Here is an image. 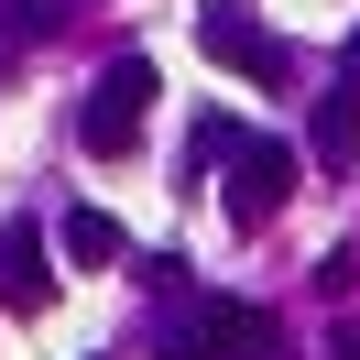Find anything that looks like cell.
<instances>
[{"label": "cell", "instance_id": "1", "mask_svg": "<svg viewBox=\"0 0 360 360\" xmlns=\"http://www.w3.org/2000/svg\"><path fill=\"white\" fill-rule=\"evenodd\" d=\"M153 98H164V66H153V55H110L98 88H88V110H77V142H88L98 164H120L142 142V120H153Z\"/></svg>", "mask_w": 360, "mask_h": 360}, {"label": "cell", "instance_id": "2", "mask_svg": "<svg viewBox=\"0 0 360 360\" xmlns=\"http://www.w3.org/2000/svg\"><path fill=\"white\" fill-rule=\"evenodd\" d=\"M284 197H295V142H273V131H240V153H229V175H219V207H229V229H240V240H262V229L284 219Z\"/></svg>", "mask_w": 360, "mask_h": 360}, {"label": "cell", "instance_id": "3", "mask_svg": "<svg viewBox=\"0 0 360 360\" xmlns=\"http://www.w3.org/2000/svg\"><path fill=\"white\" fill-rule=\"evenodd\" d=\"M175 360H284V328L262 306H240V295H197L175 328Z\"/></svg>", "mask_w": 360, "mask_h": 360}, {"label": "cell", "instance_id": "4", "mask_svg": "<svg viewBox=\"0 0 360 360\" xmlns=\"http://www.w3.org/2000/svg\"><path fill=\"white\" fill-rule=\"evenodd\" d=\"M197 44L219 55L229 77H251V88H284V77H295V55H284V33H262V22H251V11H229V0H219V11H197Z\"/></svg>", "mask_w": 360, "mask_h": 360}, {"label": "cell", "instance_id": "5", "mask_svg": "<svg viewBox=\"0 0 360 360\" xmlns=\"http://www.w3.org/2000/svg\"><path fill=\"white\" fill-rule=\"evenodd\" d=\"M0 306H11V316H44V306H55L44 229H33V219H11V229H0Z\"/></svg>", "mask_w": 360, "mask_h": 360}, {"label": "cell", "instance_id": "6", "mask_svg": "<svg viewBox=\"0 0 360 360\" xmlns=\"http://www.w3.org/2000/svg\"><path fill=\"white\" fill-rule=\"evenodd\" d=\"M306 153H316V164H349V153H360V88L328 77V98H316V120H306Z\"/></svg>", "mask_w": 360, "mask_h": 360}, {"label": "cell", "instance_id": "7", "mask_svg": "<svg viewBox=\"0 0 360 360\" xmlns=\"http://www.w3.org/2000/svg\"><path fill=\"white\" fill-rule=\"evenodd\" d=\"M120 251H131V240H120V219H110V207H66V262H120Z\"/></svg>", "mask_w": 360, "mask_h": 360}, {"label": "cell", "instance_id": "8", "mask_svg": "<svg viewBox=\"0 0 360 360\" xmlns=\"http://www.w3.org/2000/svg\"><path fill=\"white\" fill-rule=\"evenodd\" d=\"M328 360H360V316H349V328H338V338H328Z\"/></svg>", "mask_w": 360, "mask_h": 360}, {"label": "cell", "instance_id": "9", "mask_svg": "<svg viewBox=\"0 0 360 360\" xmlns=\"http://www.w3.org/2000/svg\"><path fill=\"white\" fill-rule=\"evenodd\" d=\"M338 88H360V33H349V55H338Z\"/></svg>", "mask_w": 360, "mask_h": 360}]
</instances>
